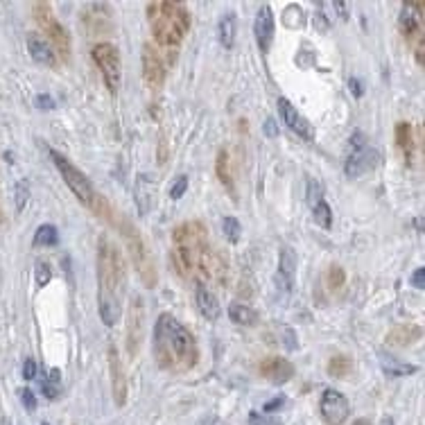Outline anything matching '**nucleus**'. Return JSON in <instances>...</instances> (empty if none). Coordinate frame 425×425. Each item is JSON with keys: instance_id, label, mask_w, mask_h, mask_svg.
Here are the masks:
<instances>
[{"instance_id": "obj_45", "label": "nucleus", "mask_w": 425, "mask_h": 425, "mask_svg": "<svg viewBox=\"0 0 425 425\" xmlns=\"http://www.w3.org/2000/svg\"><path fill=\"white\" fill-rule=\"evenodd\" d=\"M285 335H288V342H285V344H288L290 350H294V348H297V337H294V333H292L290 328L285 330Z\"/></svg>"}, {"instance_id": "obj_14", "label": "nucleus", "mask_w": 425, "mask_h": 425, "mask_svg": "<svg viewBox=\"0 0 425 425\" xmlns=\"http://www.w3.org/2000/svg\"><path fill=\"white\" fill-rule=\"evenodd\" d=\"M143 75L152 91H159L163 81H166V66H163L161 55L152 43L143 46Z\"/></svg>"}, {"instance_id": "obj_48", "label": "nucleus", "mask_w": 425, "mask_h": 425, "mask_svg": "<svg viewBox=\"0 0 425 425\" xmlns=\"http://www.w3.org/2000/svg\"><path fill=\"white\" fill-rule=\"evenodd\" d=\"M353 425H371L369 421H364V419H359V421H355Z\"/></svg>"}, {"instance_id": "obj_1", "label": "nucleus", "mask_w": 425, "mask_h": 425, "mask_svg": "<svg viewBox=\"0 0 425 425\" xmlns=\"http://www.w3.org/2000/svg\"><path fill=\"white\" fill-rule=\"evenodd\" d=\"M179 272L190 274L199 285H224L226 263L208 242V231L201 222H184L172 231Z\"/></svg>"}, {"instance_id": "obj_42", "label": "nucleus", "mask_w": 425, "mask_h": 425, "mask_svg": "<svg viewBox=\"0 0 425 425\" xmlns=\"http://www.w3.org/2000/svg\"><path fill=\"white\" fill-rule=\"evenodd\" d=\"M283 405H285V396H279V398L269 400V403H265V414H272L276 410H281Z\"/></svg>"}, {"instance_id": "obj_39", "label": "nucleus", "mask_w": 425, "mask_h": 425, "mask_svg": "<svg viewBox=\"0 0 425 425\" xmlns=\"http://www.w3.org/2000/svg\"><path fill=\"white\" fill-rule=\"evenodd\" d=\"M322 195H324L322 186H319L317 181H313V179H310V181H308V201L315 206L317 201H322Z\"/></svg>"}, {"instance_id": "obj_6", "label": "nucleus", "mask_w": 425, "mask_h": 425, "mask_svg": "<svg viewBox=\"0 0 425 425\" xmlns=\"http://www.w3.org/2000/svg\"><path fill=\"white\" fill-rule=\"evenodd\" d=\"M50 159H52V163H55V168L59 170L61 179H63V181H66V186L70 188V192L75 195V197H77L81 204H84L88 210H93L95 201H97V197H100V195L95 192V188H93L91 181H88V177L81 172L79 168L72 166V161H68L66 157H63V154H59L57 150H50Z\"/></svg>"}, {"instance_id": "obj_47", "label": "nucleus", "mask_w": 425, "mask_h": 425, "mask_svg": "<svg viewBox=\"0 0 425 425\" xmlns=\"http://www.w3.org/2000/svg\"><path fill=\"white\" fill-rule=\"evenodd\" d=\"M380 425H394V421H391V416H382Z\"/></svg>"}, {"instance_id": "obj_7", "label": "nucleus", "mask_w": 425, "mask_h": 425, "mask_svg": "<svg viewBox=\"0 0 425 425\" xmlns=\"http://www.w3.org/2000/svg\"><path fill=\"white\" fill-rule=\"evenodd\" d=\"M378 163H380V154L369 145L362 132H355L350 136V154L344 163V172L348 179H357L366 175L369 170L378 168Z\"/></svg>"}, {"instance_id": "obj_10", "label": "nucleus", "mask_w": 425, "mask_h": 425, "mask_svg": "<svg viewBox=\"0 0 425 425\" xmlns=\"http://www.w3.org/2000/svg\"><path fill=\"white\" fill-rule=\"evenodd\" d=\"M319 412H322V419L328 425H342L350 414V405L348 398L337 389H326L319 400Z\"/></svg>"}, {"instance_id": "obj_36", "label": "nucleus", "mask_w": 425, "mask_h": 425, "mask_svg": "<svg viewBox=\"0 0 425 425\" xmlns=\"http://www.w3.org/2000/svg\"><path fill=\"white\" fill-rule=\"evenodd\" d=\"M19 394H21V403H23V407H26V410L28 412H34L37 410V396H34V391H32V389H21L19 391Z\"/></svg>"}, {"instance_id": "obj_5", "label": "nucleus", "mask_w": 425, "mask_h": 425, "mask_svg": "<svg viewBox=\"0 0 425 425\" xmlns=\"http://www.w3.org/2000/svg\"><path fill=\"white\" fill-rule=\"evenodd\" d=\"M111 224H116L120 228L122 240H125V247L129 251V258H132V263L136 267L138 276H141L143 285L145 288H154L157 281H159L157 267H154L152 253L147 251V247H145V240L141 238V231H136V226L122 215H120V219H113Z\"/></svg>"}, {"instance_id": "obj_8", "label": "nucleus", "mask_w": 425, "mask_h": 425, "mask_svg": "<svg viewBox=\"0 0 425 425\" xmlns=\"http://www.w3.org/2000/svg\"><path fill=\"white\" fill-rule=\"evenodd\" d=\"M93 61L97 70L102 72V79L106 88L116 95L118 88H120V52L118 48L113 43H106V41H102V43L93 46Z\"/></svg>"}, {"instance_id": "obj_18", "label": "nucleus", "mask_w": 425, "mask_h": 425, "mask_svg": "<svg viewBox=\"0 0 425 425\" xmlns=\"http://www.w3.org/2000/svg\"><path fill=\"white\" fill-rule=\"evenodd\" d=\"M195 301H197V308H199L201 317L208 319V322H217L219 315H222V308H219L217 297L206 288V285L197 283V290H195Z\"/></svg>"}, {"instance_id": "obj_23", "label": "nucleus", "mask_w": 425, "mask_h": 425, "mask_svg": "<svg viewBox=\"0 0 425 425\" xmlns=\"http://www.w3.org/2000/svg\"><path fill=\"white\" fill-rule=\"evenodd\" d=\"M228 319L238 326H256L258 324V313L247 304H231L228 306Z\"/></svg>"}, {"instance_id": "obj_49", "label": "nucleus", "mask_w": 425, "mask_h": 425, "mask_svg": "<svg viewBox=\"0 0 425 425\" xmlns=\"http://www.w3.org/2000/svg\"><path fill=\"white\" fill-rule=\"evenodd\" d=\"M41 425H48V423H41Z\"/></svg>"}, {"instance_id": "obj_30", "label": "nucleus", "mask_w": 425, "mask_h": 425, "mask_svg": "<svg viewBox=\"0 0 425 425\" xmlns=\"http://www.w3.org/2000/svg\"><path fill=\"white\" fill-rule=\"evenodd\" d=\"M313 212H315V222L322 228H330L333 226V210H330L328 204H326V199L317 201L315 206H313Z\"/></svg>"}, {"instance_id": "obj_12", "label": "nucleus", "mask_w": 425, "mask_h": 425, "mask_svg": "<svg viewBox=\"0 0 425 425\" xmlns=\"http://www.w3.org/2000/svg\"><path fill=\"white\" fill-rule=\"evenodd\" d=\"M258 371L272 385H285V382L294 378V364L281 355H269L265 359H260Z\"/></svg>"}, {"instance_id": "obj_11", "label": "nucleus", "mask_w": 425, "mask_h": 425, "mask_svg": "<svg viewBox=\"0 0 425 425\" xmlns=\"http://www.w3.org/2000/svg\"><path fill=\"white\" fill-rule=\"evenodd\" d=\"M143 319H145V308H143V299L134 294L129 299V310H127V350L129 357H134L141 348V339H143Z\"/></svg>"}, {"instance_id": "obj_33", "label": "nucleus", "mask_w": 425, "mask_h": 425, "mask_svg": "<svg viewBox=\"0 0 425 425\" xmlns=\"http://www.w3.org/2000/svg\"><path fill=\"white\" fill-rule=\"evenodd\" d=\"M346 283V272L339 265H330L328 269V288L330 290H342Z\"/></svg>"}, {"instance_id": "obj_22", "label": "nucleus", "mask_w": 425, "mask_h": 425, "mask_svg": "<svg viewBox=\"0 0 425 425\" xmlns=\"http://www.w3.org/2000/svg\"><path fill=\"white\" fill-rule=\"evenodd\" d=\"M421 333L423 330L416 324H400L387 335V339H389V344H394V346H410L416 339H421Z\"/></svg>"}, {"instance_id": "obj_38", "label": "nucleus", "mask_w": 425, "mask_h": 425, "mask_svg": "<svg viewBox=\"0 0 425 425\" xmlns=\"http://www.w3.org/2000/svg\"><path fill=\"white\" fill-rule=\"evenodd\" d=\"M249 423H251V425H281L276 419H272V416L260 414V412H251V414H249Z\"/></svg>"}, {"instance_id": "obj_32", "label": "nucleus", "mask_w": 425, "mask_h": 425, "mask_svg": "<svg viewBox=\"0 0 425 425\" xmlns=\"http://www.w3.org/2000/svg\"><path fill=\"white\" fill-rule=\"evenodd\" d=\"M14 197H16V210L21 212L23 208H26L28 199H30V186H28L26 179H21V181L14 186Z\"/></svg>"}, {"instance_id": "obj_15", "label": "nucleus", "mask_w": 425, "mask_h": 425, "mask_svg": "<svg viewBox=\"0 0 425 425\" xmlns=\"http://www.w3.org/2000/svg\"><path fill=\"white\" fill-rule=\"evenodd\" d=\"M253 37H256V43L260 48V52H269L274 43V14L272 7L263 5L256 14V21H253Z\"/></svg>"}, {"instance_id": "obj_4", "label": "nucleus", "mask_w": 425, "mask_h": 425, "mask_svg": "<svg viewBox=\"0 0 425 425\" xmlns=\"http://www.w3.org/2000/svg\"><path fill=\"white\" fill-rule=\"evenodd\" d=\"M147 21H150L152 34L161 48L168 52H177L188 30H190V12L179 0H159L147 3Z\"/></svg>"}, {"instance_id": "obj_26", "label": "nucleus", "mask_w": 425, "mask_h": 425, "mask_svg": "<svg viewBox=\"0 0 425 425\" xmlns=\"http://www.w3.org/2000/svg\"><path fill=\"white\" fill-rule=\"evenodd\" d=\"M394 134H396V145H398V150L405 154V159L410 161L412 159V150H414V138H412V125L410 122H405V120H400L396 129H394Z\"/></svg>"}, {"instance_id": "obj_25", "label": "nucleus", "mask_w": 425, "mask_h": 425, "mask_svg": "<svg viewBox=\"0 0 425 425\" xmlns=\"http://www.w3.org/2000/svg\"><path fill=\"white\" fill-rule=\"evenodd\" d=\"M380 364H382V371H385L387 375H391V378H398V375H410L414 371H419V366L400 362L398 357L389 355V353H380Z\"/></svg>"}, {"instance_id": "obj_24", "label": "nucleus", "mask_w": 425, "mask_h": 425, "mask_svg": "<svg viewBox=\"0 0 425 425\" xmlns=\"http://www.w3.org/2000/svg\"><path fill=\"white\" fill-rule=\"evenodd\" d=\"M235 34H238V21H235V14H224L222 19H219V26H217L219 43H222L224 48H233Z\"/></svg>"}, {"instance_id": "obj_21", "label": "nucleus", "mask_w": 425, "mask_h": 425, "mask_svg": "<svg viewBox=\"0 0 425 425\" xmlns=\"http://www.w3.org/2000/svg\"><path fill=\"white\" fill-rule=\"evenodd\" d=\"M215 175L219 179V184H222L228 192L233 195L235 199V184H233V170H231V157H228V150H219L217 152V159H215Z\"/></svg>"}, {"instance_id": "obj_16", "label": "nucleus", "mask_w": 425, "mask_h": 425, "mask_svg": "<svg viewBox=\"0 0 425 425\" xmlns=\"http://www.w3.org/2000/svg\"><path fill=\"white\" fill-rule=\"evenodd\" d=\"M109 371H111V389H113V400L116 405L122 407L127 403V378H125V369L120 364V355L116 346H109Z\"/></svg>"}, {"instance_id": "obj_9", "label": "nucleus", "mask_w": 425, "mask_h": 425, "mask_svg": "<svg viewBox=\"0 0 425 425\" xmlns=\"http://www.w3.org/2000/svg\"><path fill=\"white\" fill-rule=\"evenodd\" d=\"M34 16H37V23L41 26V30L46 32L48 39L52 41V46L57 48V52H59L63 59H68L70 57V37L66 28L61 26L59 21L52 16V10L48 3H37L34 5Z\"/></svg>"}, {"instance_id": "obj_35", "label": "nucleus", "mask_w": 425, "mask_h": 425, "mask_svg": "<svg viewBox=\"0 0 425 425\" xmlns=\"http://www.w3.org/2000/svg\"><path fill=\"white\" fill-rule=\"evenodd\" d=\"M186 190H188V177L181 175V177L175 179L172 186H170V197H172V199H181L184 195H186Z\"/></svg>"}, {"instance_id": "obj_37", "label": "nucleus", "mask_w": 425, "mask_h": 425, "mask_svg": "<svg viewBox=\"0 0 425 425\" xmlns=\"http://www.w3.org/2000/svg\"><path fill=\"white\" fill-rule=\"evenodd\" d=\"M37 371H39V366H37V359L34 357H28L26 362H23V380H34L37 378Z\"/></svg>"}, {"instance_id": "obj_28", "label": "nucleus", "mask_w": 425, "mask_h": 425, "mask_svg": "<svg viewBox=\"0 0 425 425\" xmlns=\"http://www.w3.org/2000/svg\"><path fill=\"white\" fill-rule=\"evenodd\" d=\"M59 244V231L52 224H41L34 233V247H55Z\"/></svg>"}, {"instance_id": "obj_13", "label": "nucleus", "mask_w": 425, "mask_h": 425, "mask_svg": "<svg viewBox=\"0 0 425 425\" xmlns=\"http://www.w3.org/2000/svg\"><path fill=\"white\" fill-rule=\"evenodd\" d=\"M279 113H281V120H283L285 127H290L292 132L304 138V141H315L313 125H310V122L294 109V104L288 100V97H279Z\"/></svg>"}, {"instance_id": "obj_3", "label": "nucleus", "mask_w": 425, "mask_h": 425, "mask_svg": "<svg viewBox=\"0 0 425 425\" xmlns=\"http://www.w3.org/2000/svg\"><path fill=\"white\" fill-rule=\"evenodd\" d=\"M127 269L120 249L111 240L97 242V313L102 324L116 326L120 315V299L125 294Z\"/></svg>"}, {"instance_id": "obj_43", "label": "nucleus", "mask_w": 425, "mask_h": 425, "mask_svg": "<svg viewBox=\"0 0 425 425\" xmlns=\"http://www.w3.org/2000/svg\"><path fill=\"white\" fill-rule=\"evenodd\" d=\"M265 134L269 136V138H276L279 136V125H276V120L274 118H267V122H265Z\"/></svg>"}, {"instance_id": "obj_20", "label": "nucleus", "mask_w": 425, "mask_h": 425, "mask_svg": "<svg viewBox=\"0 0 425 425\" xmlns=\"http://www.w3.org/2000/svg\"><path fill=\"white\" fill-rule=\"evenodd\" d=\"M400 32L407 43H421L423 41V28H421V16H414L412 14V5L405 3L403 5V14H400Z\"/></svg>"}, {"instance_id": "obj_29", "label": "nucleus", "mask_w": 425, "mask_h": 425, "mask_svg": "<svg viewBox=\"0 0 425 425\" xmlns=\"http://www.w3.org/2000/svg\"><path fill=\"white\" fill-rule=\"evenodd\" d=\"M41 391L48 400H57L61 396V371L59 369H50V375L41 382Z\"/></svg>"}, {"instance_id": "obj_2", "label": "nucleus", "mask_w": 425, "mask_h": 425, "mask_svg": "<svg viewBox=\"0 0 425 425\" xmlns=\"http://www.w3.org/2000/svg\"><path fill=\"white\" fill-rule=\"evenodd\" d=\"M154 362L170 373L190 371L199 359V348L192 333L170 313L159 315L152 333Z\"/></svg>"}, {"instance_id": "obj_40", "label": "nucleus", "mask_w": 425, "mask_h": 425, "mask_svg": "<svg viewBox=\"0 0 425 425\" xmlns=\"http://www.w3.org/2000/svg\"><path fill=\"white\" fill-rule=\"evenodd\" d=\"M37 106L41 111H50L55 109V100H52V95H48V93H41L37 95Z\"/></svg>"}, {"instance_id": "obj_46", "label": "nucleus", "mask_w": 425, "mask_h": 425, "mask_svg": "<svg viewBox=\"0 0 425 425\" xmlns=\"http://www.w3.org/2000/svg\"><path fill=\"white\" fill-rule=\"evenodd\" d=\"M335 12H339L342 14V19H346V10H348V5L346 3H335Z\"/></svg>"}, {"instance_id": "obj_19", "label": "nucleus", "mask_w": 425, "mask_h": 425, "mask_svg": "<svg viewBox=\"0 0 425 425\" xmlns=\"http://www.w3.org/2000/svg\"><path fill=\"white\" fill-rule=\"evenodd\" d=\"M28 50H30L32 59L41 63V66H50V68L57 66V52L52 50V46H48V41L41 39L39 34L28 37Z\"/></svg>"}, {"instance_id": "obj_27", "label": "nucleus", "mask_w": 425, "mask_h": 425, "mask_svg": "<svg viewBox=\"0 0 425 425\" xmlns=\"http://www.w3.org/2000/svg\"><path fill=\"white\" fill-rule=\"evenodd\" d=\"M353 371V359L344 353H337L328 359V375L333 378H346V375Z\"/></svg>"}, {"instance_id": "obj_41", "label": "nucleus", "mask_w": 425, "mask_h": 425, "mask_svg": "<svg viewBox=\"0 0 425 425\" xmlns=\"http://www.w3.org/2000/svg\"><path fill=\"white\" fill-rule=\"evenodd\" d=\"M410 283H412V288H416V290H423V288H425V269H423V267H419V269H416V272L410 276Z\"/></svg>"}, {"instance_id": "obj_31", "label": "nucleus", "mask_w": 425, "mask_h": 425, "mask_svg": "<svg viewBox=\"0 0 425 425\" xmlns=\"http://www.w3.org/2000/svg\"><path fill=\"white\" fill-rule=\"evenodd\" d=\"M222 231H224V235L228 238V242H238V240H240V233H242V226H240V222H238V219H235L233 215H226V217L222 219Z\"/></svg>"}, {"instance_id": "obj_17", "label": "nucleus", "mask_w": 425, "mask_h": 425, "mask_svg": "<svg viewBox=\"0 0 425 425\" xmlns=\"http://www.w3.org/2000/svg\"><path fill=\"white\" fill-rule=\"evenodd\" d=\"M297 265H299V258H297V251L292 247H281L279 251V274H276V283H279V290L283 292H290L292 285H294V274H297Z\"/></svg>"}, {"instance_id": "obj_34", "label": "nucleus", "mask_w": 425, "mask_h": 425, "mask_svg": "<svg viewBox=\"0 0 425 425\" xmlns=\"http://www.w3.org/2000/svg\"><path fill=\"white\" fill-rule=\"evenodd\" d=\"M52 279V272H50V265L43 263V260H39L37 263V269H34V281H37V288H46L48 283Z\"/></svg>"}, {"instance_id": "obj_44", "label": "nucleus", "mask_w": 425, "mask_h": 425, "mask_svg": "<svg viewBox=\"0 0 425 425\" xmlns=\"http://www.w3.org/2000/svg\"><path fill=\"white\" fill-rule=\"evenodd\" d=\"M348 86H350V93H353L355 97H362V84H359V79L350 77V79H348Z\"/></svg>"}]
</instances>
